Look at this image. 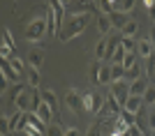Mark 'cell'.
I'll return each mask as SVG.
<instances>
[{"label":"cell","instance_id":"cell-1","mask_svg":"<svg viewBox=\"0 0 155 136\" xmlns=\"http://www.w3.org/2000/svg\"><path fill=\"white\" fill-rule=\"evenodd\" d=\"M88 26V14H74L72 19H67V23H65V28H60L58 37L63 39V42H70V39L79 37V35L84 33V28Z\"/></svg>","mask_w":155,"mask_h":136},{"label":"cell","instance_id":"cell-2","mask_svg":"<svg viewBox=\"0 0 155 136\" xmlns=\"http://www.w3.org/2000/svg\"><path fill=\"white\" fill-rule=\"evenodd\" d=\"M49 35V19L46 16H35L26 23V39L28 42H39Z\"/></svg>","mask_w":155,"mask_h":136},{"label":"cell","instance_id":"cell-3","mask_svg":"<svg viewBox=\"0 0 155 136\" xmlns=\"http://www.w3.org/2000/svg\"><path fill=\"white\" fill-rule=\"evenodd\" d=\"M65 106L74 113V115H81L86 111V106H84V95L79 90H67L65 92Z\"/></svg>","mask_w":155,"mask_h":136},{"label":"cell","instance_id":"cell-4","mask_svg":"<svg viewBox=\"0 0 155 136\" xmlns=\"http://www.w3.org/2000/svg\"><path fill=\"white\" fill-rule=\"evenodd\" d=\"M109 95L125 109V104H127V99H130V83H127V81H114Z\"/></svg>","mask_w":155,"mask_h":136},{"label":"cell","instance_id":"cell-5","mask_svg":"<svg viewBox=\"0 0 155 136\" xmlns=\"http://www.w3.org/2000/svg\"><path fill=\"white\" fill-rule=\"evenodd\" d=\"M32 102V97L28 95V90L23 85H16L12 92V104L16 106V111H28V104Z\"/></svg>","mask_w":155,"mask_h":136},{"label":"cell","instance_id":"cell-6","mask_svg":"<svg viewBox=\"0 0 155 136\" xmlns=\"http://www.w3.org/2000/svg\"><path fill=\"white\" fill-rule=\"evenodd\" d=\"M84 95V106L88 113H97L100 111V106H104V99L100 97V92H91V90H86L81 92Z\"/></svg>","mask_w":155,"mask_h":136},{"label":"cell","instance_id":"cell-7","mask_svg":"<svg viewBox=\"0 0 155 136\" xmlns=\"http://www.w3.org/2000/svg\"><path fill=\"white\" fill-rule=\"evenodd\" d=\"M35 115H37V120L44 125V127H49V125H51V120H53V109L44 102V99H42V104L35 109Z\"/></svg>","mask_w":155,"mask_h":136},{"label":"cell","instance_id":"cell-8","mask_svg":"<svg viewBox=\"0 0 155 136\" xmlns=\"http://www.w3.org/2000/svg\"><path fill=\"white\" fill-rule=\"evenodd\" d=\"M143 97H134V95H130V99H127V104H125V111L127 113H132V115H139L143 111Z\"/></svg>","mask_w":155,"mask_h":136},{"label":"cell","instance_id":"cell-9","mask_svg":"<svg viewBox=\"0 0 155 136\" xmlns=\"http://www.w3.org/2000/svg\"><path fill=\"white\" fill-rule=\"evenodd\" d=\"M0 69H2V78H5V81H12V83H16V81L21 78V74H16V71H14V67L9 65V60H7V58H2V62H0Z\"/></svg>","mask_w":155,"mask_h":136},{"label":"cell","instance_id":"cell-10","mask_svg":"<svg viewBox=\"0 0 155 136\" xmlns=\"http://www.w3.org/2000/svg\"><path fill=\"white\" fill-rule=\"evenodd\" d=\"M153 44H150V39H137V55L141 60H146L148 55H153Z\"/></svg>","mask_w":155,"mask_h":136},{"label":"cell","instance_id":"cell-11","mask_svg":"<svg viewBox=\"0 0 155 136\" xmlns=\"http://www.w3.org/2000/svg\"><path fill=\"white\" fill-rule=\"evenodd\" d=\"M42 65H44V51H42V49H32V51L28 53V67L39 69Z\"/></svg>","mask_w":155,"mask_h":136},{"label":"cell","instance_id":"cell-12","mask_svg":"<svg viewBox=\"0 0 155 136\" xmlns=\"http://www.w3.org/2000/svg\"><path fill=\"white\" fill-rule=\"evenodd\" d=\"M148 90V81L146 78H137L130 83V95H134V97H143V92Z\"/></svg>","mask_w":155,"mask_h":136},{"label":"cell","instance_id":"cell-13","mask_svg":"<svg viewBox=\"0 0 155 136\" xmlns=\"http://www.w3.org/2000/svg\"><path fill=\"white\" fill-rule=\"evenodd\" d=\"M137 33H139V23H137L134 19H130L127 26L120 30V35H123V37H132V39H137Z\"/></svg>","mask_w":155,"mask_h":136},{"label":"cell","instance_id":"cell-14","mask_svg":"<svg viewBox=\"0 0 155 136\" xmlns=\"http://www.w3.org/2000/svg\"><path fill=\"white\" fill-rule=\"evenodd\" d=\"M111 28H114L111 26V19L107 14H100V16H97V30H100V35H107Z\"/></svg>","mask_w":155,"mask_h":136},{"label":"cell","instance_id":"cell-15","mask_svg":"<svg viewBox=\"0 0 155 136\" xmlns=\"http://www.w3.org/2000/svg\"><path fill=\"white\" fill-rule=\"evenodd\" d=\"M109 19H111V26L114 28H118V30H123L125 26H127V16L125 14H118V12H114V14H109Z\"/></svg>","mask_w":155,"mask_h":136},{"label":"cell","instance_id":"cell-16","mask_svg":"<svg viewBox=\"0 0 155 136\" xmlns=\"http://www.w3.org/2000/svg\"><path fill=\"white\" fill-rule=\"evenodd\" d=\"M42 99H44V102H46V104H49V106L53 109V113L58 111L60 102H58V97H56V92H53V90H44V92H42Z\"/></svg>","mask_w":155,"mask_h":136},{"label":"cell","instance_id":"cell-17","mask_svg":"<svg viewBox=\"0 0 155 136\" xmlns=\"http://www.w3.org/2000/svg\"><path fill=\"white\" fill-rule=\"evenodd\" d=\"M107 49H109V39L102 37L97 42V46H95V58L100 60V62H102V58H107Z\"/></svg>","mask_w":155,"mask_h":136},{"label":"cell","instance_id":"cell-18","mask_svg":"<svg viewBox=\"0 0 155 136\" xmlns=\"http://www.w3.org/2000/svg\"><path fill=\"white\" fill-rule=\"evenodd\" d=\"M97 83H102V85H111V83H114V81H111V65H102Z\"/></svg>","mask_w":155,"mask_h":136},{"label":"cell","instance_id":"cell-19","mask_svg":"<svg viewBox=\"0 0 155 136\" xmlns=\"http://www.w3.org/2000/svg\"><path fill=\"white\" fill-rule=\"evenodd\" d=\"M39 81H42V76H39V69H35V67H28V83H30L32 90H37Z\"/></svg>","mask_w":155,"mask_h":136},{"label":"cell","instance_id":"cell-20","mask_svg":"<svg viewBox=\"0 0 155 136\" xmlns=\"http://www.w3.org/2000/svg\"><path fill=\"white\" fill-rule=\"evenodd\" d=\"M134 65H139V55H137V51H134V53H127V55H125V60H123V69H125V71H130Z\"/></svg>","mask_w":155,"mask_h":136},{"label":"cell","instance_id":"cell-21","mask_svg":"<svg viewBox=\"0 0 155 136\" xmlns=\"http://www.w3.org/2000/svg\"><path fill=\"white\" fill-rule=\"evenodd\" d=\"M9 65L14 67V71H16V74H23V71H26V62H23L19 55H9Z\"/></svg>","mask_w":155,"mask_h":136},{"label":"cell","instance_id":"cell-22","mask_svg":"<svg viewBox=\"0 0 155 136\" xmlns=\"http://www.w3.org/2000/svg\"><path fill=\"white\" fill-rule=\"evenodd\" d=\"M143 71H146V76H148V78H155V51H153V55L146 58V67H143Z\"/></svg>","mask_w":155,"mask_h":136},{"label":"cell","instance_id":"cell-23","mask_svg":"<svg viewBox=\"0 0 155 136\" xmlns=\"http://www.w3.org/2000/svg\"><path fill=\"white\" fill-rule=\"evenodd\" d=\"M120 46H123L127 53H134V51H137V39H132V37H123V35H120Z\"/></svg>","mask_w":155,"mask_h":136},{"label":"cell","instance_id":"cell-24","mask_svg":"<svg viewBox=\"0 0 155 136\" xmlns=\"http://www.w3.org/2000/svg\"><path fill=\"white\" fill-rule=\"evenodd\" d=\"M44 134L46 136H65V129L60 125H49V127H44Z\"/></svg>","mask_w":155,"mask_h":136},{"label":"cell","instance_id":"cell-25","mask_svg":"<svg viewBox=\"0 0 155 136\" xmlns=\"http://www.w3.org/2000/svg\"><path fill=\"white\" fill-rule=\"evenodd\" d=\"M123 76H125L123 65H111V81H123Z\"/></svg>","mask_w":155,"mask_h":136},{"label":"cell","instance_id":"cell-26","mask_svg":"<svg viewBox=\"0 0 155 136\" xmlns=\"http://www.w3.org/2000/svg\"><path fill=\"white\" fill-rule=\"evenodd\" d=\"M143 104L146 106H153L155 104V85H148V90L143 92Z\"/></svg>","mask_w":155,"mask_h":136},{"label":"cell","instance_id":"cell-27","mask_svg":"<svg viewBox=\"0 0 155 136\" xmlns=\"http://www.w3.org/2000/svg\"><path fill=\"white\" fill-rule=\"evenodd\" d=\"M139 74H143V71H141V67H139V65H134L130 71H125V78H127L130 83H132V81H137V78H141Z\"/></svg>","mask_w":155,"mask_h":136},{"label":"cell","instance_id":"cell-28","mask_svg":"<svg viewBox=\"0 0 155 136\" xmlns=\"http://www.w3.org/2000/svg\"><path fill=\"white\" fill-rule=\"evenodd\" d=\"M2 39H5V46H9V51H14V37L9 28H2Z\"/></svg>","mask_w":155,"mask_h":136},{"label":"cell","instance_id":"cell-29","mask_svg":"<svg viewBox=\"0 0 155 136\" xmlns=\"http://www.w3.org/2000/svg\"><path fill=\"white\" fill-rule=\"evenodd\" d=\"M100 69H102V62L100 60H95L91 67V78H93V83H97V78H100Z\"/></svg>","mask_w":155,"mask_h":136},{"label":"cell","instance_id":"cell-30","mask_svg":"<svg viewBox=\"0 0 155 136\" xmlns=\"http://www.w3.org/2000/svg\"><path fill=\"white\" fill-rule=\"evenodd\" d=\"M65 136H81V131L77 127H70V129H65Z\"/></svg>","mask_w":155,"mask_h":136},{"label":"cell","instance_id":"cell-31","mask_svg":"<svg viewBox=\"0 0 155 136\" xmlns=\"http://www.w3.org/2000/svg\"><path fill=\"white\" fill-rule=\"evenodd\" d=\"M146 7H148V12H150V19L155 21V2H146Z\"/></svg>","mask_w":155,"mask_h":136},{"label":"cell","instance_id":"cell-32","mask_svg":"<svg viewBox=\"0 0 155 136\" xmlns=\"http://www.w3.org/2000/svg\"><path fill=\"white\" fill-rule=\"evenodd\" d=\"M148 122H150V129L155 131V113H150V118H148Z\"/></svg>","mask_w":155,"mask_h":136},{"label":"cell","instance_id":"cell-33","mask_svg":"<svg viewBox=\"0 0 155 136\" xmlns=\"http://www.w3.org/2000/svg\"><path fill=\"white\" fill-rule=\"evenodd\" d=\"M111 136H118V134H111Z\"/></svg>","mask_w":155,"mask_h":136},{"label":"cell","instance_id":"cell-34","mask_svg":"<svg viewBox=\"0 0 155 136\" xmlns=\"http://www.w3.org/2000/svg\"><path fill=\"white\" fill-rule=\"evenodd\" d=\"M153 136H155V131H153Z\"/></svg>","mask_w":155,"mask_h":136},{"label":"cell","instance_id":"cell-35","mask_svg":"<svg viewBox=\"0 0 155 136\" xmlns=\"http://www.w3.org/2000/svg\"><path fill=\"white\" fill-rule=\"evenodd\" d=\"M125 136H127V134H125Z\"/></svg>","mask_w":155,"mask_h":136}]
</instances>
